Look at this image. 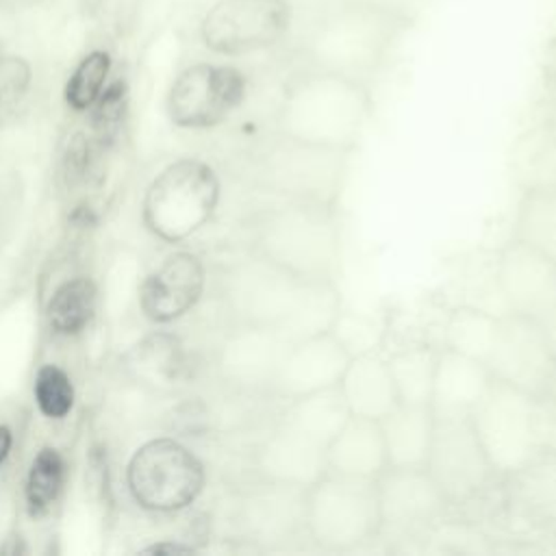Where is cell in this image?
I'll use <instances>...</instances> for the list:
<instances>
[{
  "mask_svg": "<svg viewBox=\"0 0 556 556\" xmlns=\"http://www.w3.org/2000/svg\"><path fill=\"white\" fill-rule=\"evenodd\" d=\"M541 124L556 137V89H547L541 102Z\"/></svg>",
  "mask_w": 556,
  "mask_h": 556,
  "instance_id": "obj_41",
  "label": "cell"
},
{
  "mask_svg": "<svg viewBox=\"0 0 556 556\" xmlns=\"http://www.w3.org/2000/svg\"><path fill=\"white\" fill-rule=\"evenodd\" d=\"M113 56L106 48H91L74 65L63 87L65 104L76 113H87L111 80Z\"/></svg>",
  "mask_w": 556,
  "mask_h": 556,
  "instance_id": "obj_29",
  "label": "cell"
},
{
  "mask_svg": "<svg viewBox=\"0 0 556 556\" xmlns=\"http://www.w3.org/2000/svg\"><path fill=\"white\" fill-rule=\"evenodd\" d=\"M100 150L102 148L89 137V132H76L67 141L65 156H63V178H65L67 187L83 185L91 178L96 156Z\"/></svg>",
  "mask_w": 556,
  "mask_h": 556,
  "instance_id": "obj_36",
  "label": "cell"
},
{
  "mask_svg": "<svg viewBox=\"0 0 556 556\" xmlns=\"http://www.w3.org/2000/svg\"><path fill=\"white\" fill-rule=\"evenodd\" d=\"M96 313V285L87 276L65 280L50 298L46 317L59 337H74L87 328Z\"/></svg>",
  "mask_w": 556,
  "mask_h": 556,
  "instance_id": "obj_28",
  "label": "cell"
},
{
  "mask_svg": "<svg viewBox=\"0 0 556 556\" xmlns=\"http://www.w3.org/2000/svg\"><path fill=\"white\" fill-rule=\"evenodd\" d=\"M143 554H191L195 547L191 543H180V541H161L152 543L148 547H141Z\"/></svg>",
  "mask_w": 556,
  "mask_h": 556,
  "instance_id": "obj_42",
  "label": "cell"
},
{
  "mask_svg": "<svg viewBox=\"0 0 556 556\" xmlns=\"http://www.w3.org/2000/svg\"><path fill=\"white\" fill-rule=\"evenodd\" d=\"M295 24V0H213L198 20V41L219 59H243L287 43Z\"/></svg>",
  "mask_w": 556,
  "mask_h": 556,
  "instance_id": "obj_8",
  "label": "cell"
},
{
  "mask_svg": "<svg viewBox=\"0 0 556 556\" xmlns=\"http://www.w3.org/2000/svg\"><path fill=\"white\" fill-rule=\"evenodd\" d=\"M4 54V43H2V39H0V56Z\"/></svg>",
  "mask_w": 556,
  "mask_h": 556,
  "instance_id": "obj_47",
  "label": "cell"
},
{
  "mask_svg": "<svg viewBox=\"0 0 556 556\" xmlns=\"http://www.w3.org/2000/svg\"><path fill=\"white\" fill-rule=\"evenodd\" d=\"M382 532L424 530L443 519L447 500L426 467H387L378 476Z\"/></svg>",
  "mask_w": 556,
  "mask_h": 556,
  "instance_id": "obj_15",
  "label": "cell"
},
{
  "mask_svg": "<svg viewBox=\"0 0 556 556\" xmlns=\"http://www.w3.org/2000/svg\"><path fill=\"white\" fill-rule=\"evenodd\" d=\"M350 410L337 387L321 389L308 395H300L287 402V408L280 413L278 421L306 432L319 443L328 445L341 426L348 421Z\"/></svg>",
  "mask_w": 556,
  "mask_h": 556,
  "instance_id": "obj_25",
  "label": "cell"
},
{
  "mask_svg": "<svg viewBox=\"0 0 556 556\" xmlns=\"http://www.w3.org/2000/svg\"><path fill=\"white\" fill-rule=\"evenodd\" d=\"M206 287V267L193 252L169 254L141 285L139 304L154 324H169L187 315L202 298Z\"/></svg>",
  "mask_w": 556,
  "mask_h": 556,
  "instance_id": "obj_18",
  "label": "cell"
},
{
  "mask_svg": "<svg viewBox=\"0 0 556 556\" xmlns=\"http://www.w3.org/2000/svg\"><path fill=\"white\" fill-rule=\"evenodd\" d=\"M348 363L350 354L330 332L293 341L269 391L289 402L300 395L337 387Z\"/></svg>",
  "mask_w": 556,
  "mask_h": 556,
  "instance_id": "obj_17",
  "label": "cell"
},
{
  "mask_svg": "<svg viewBox=\"0 0 556 556\" xmlns=\"http://www.w3.org/2000/svg\"><path fill=\"white\" fill-rule=\"evenodd\" d=\"M33 85V67L20 54L0 56V124L26 100Z\"/></svg>",
  "mask_w": 556,
  "mask_h": 556,
  "instance_id": "obj_35",
  "label": "cell"
},
{
  "mask_svg": "<svg viewBox=\"0 0 556 556\" xmlns=\"http://www.w3.org/2000/svg\"><path fill=\"white\" fill-rule=\"evenodd\" d=\"M35 402L39 410L50 419H63L74 406V384L65 369L59 365H41L33 384Z\"/></svg>",
  "mask_w": 556,
  "mask_h": 556,
  "instance_id": "obj_34",
  "label": "cell"
},
{
  "mask_svg": "<svg viewBox=\"0 0 556 556\" xmlns=\"http://www.w3.org/2000/svg\"><path fill=\"white\" fill-rule=\"evenodd\" d=\"M493 274L506 311L536 321L556 300V265L521 239L497 250Z\"/></svg>",
  "mask_w": 556,
  "mask_h": 556,
  "instance_id": "obj_14",
  "label": "cell"
},
{
  "mask_svg": "<svg viewBox=\"0 0 556 556\" xmlns=\"http://www.w3.org/2000/svg\"><path fill=\"white\" fill-rule=\"evenodd\" d=\"M371 85L304 65L293 72L278 96L274 128L278 135L354 152L371 124Z\"/></svg>",
  "mask_w": 556,
  "mask_h": 556,
  "instance_id": "obj_1",
  "label": "cell"
},
{
  "mask_svg": "<svg viewBox=\"0 0 556 556\" xmlns=\"http://www.w3.org/2000/svg\"><path fill=\"white\" fill-rule=\"evenodd\" d=\"M389 467H426L434 415L430 406L397 404L380 419Z\"/></svg>",
  "mask_w": 556,
  "mask_h": 556,
  "instance_id": "obj_24",
  "label": "cell"
},
{
  "mask_svg": "<svg viewBox=\"0 0 556 556\" xmlns=\"http://www.w3.org/2000/svg\"><path fill=\"white\" fill-rule=\"evenodd\" d=\"M532 400L534 393L493 378L471 413L478 441L500 478L539 454L532 437Z\"/></svg>",
  "mask_w": 556,
  "mask_h": 556,
  "instance_id": "obj_12",
  "label": "cell"
},
{
  "mask_svg": "<svg viewBox=\"0 0 556 556\" xmlns=\"http://www.w3.org/2000/svg\"><path fill=\"white\" fill-rule=\"evenodd\" d=\"M219 195V176L206 161L178 159L148 185L141 204L143 224L163 241H185L213 217Z\"/></svg>",
  "mask_w": 556,
  "mask_h": 556,
  "instance_id": "obj_6",
  "label": "cell"
},
{
  "mask_svg": "<svg viewBox=\"0 0 556 556\" xmlns=\"http://www.w3.org/2000/svg\"><path fill=\"white\" fill-rule=\"evenodd\" d=\"M304 532L326 552H352L382 534L378 478L326 471L304 491Z\"/></svg>",
  "mask_w": 556,
  "mask_h": 556,
  "instance_id": "obj_5",
  "label": "cell"
},
{
  "mask_svg": "<svg viewBox=\"0 0 556 556\" xmlns=\"http://www.w3.org/2000/svg\"><path fill=\"white\" fill-rule=\"evenodd\" d=\"M426 469L450 508L478 502L500 480L467 415H434Z\"/></svg>",
  "mask_w": 556,
  "mask_h": 556,
  "instance_id": "obj_11",
  "label": "cell"
},
{
  "mask_svg": "<svg viewBox=\"0 0 556 556\" xmlns=\"http://www.w3.org/2000/svg\"><path fill=\"white\" fill-rule=\"evenodd\" d=\"M415 26L397 13L354 0H330L304 28V65L337 72L371 85L393 61Z\"/></svg>",
  "mask_w": 556,
  "mask_h": 556,
  "instance_id": "obj_2",
  "label": "cell"
},
{
  "mask_svg": "<svg viewBox=\"0 0 556 556\" xmlns=\"http://www.w3.org/2000/svg\"><path fill=\"white\" fill-rule=\"evenodd\" d=\"M13 447V432L9 426L0 424V465H4V460L9 458Z\"/></svg>",
  "mask_w": 556,
  "mask_h": 556,
  "instance_id": "obj_43",
  "label": "cell"
},
{
  "mask_svg": "<svg viewBox=\"0 0 556 556\" xmlns=\"http://www.w3.org/2000/svg\"><path fill=\"white\" fill-rule=\"evenodd\" d=\"M65 473V458L56 447H41L35 454L24 484L26 508L33 517H41L54 506L63 491Z\"/></svg>",
  "mask_w": 556,
  "mask_h": 556,
  "instance_id": "obj_30",
  "label": "cell"
},
{
  "mask_svg": "<svg viewBox=\"0 0 556 556\" xmlns=\"http://www.w3.org/2000/svg\"><path fill=\"white\" fill-rule=\"evenodd\" d=\"M328 471L378 478L389 467L387 443L378 419L350 415L326 450Z\"/></svg>",
  "mask_w": 556,
  "mask_h": 556,
  "instance_id": "obj_21",
  "label": "cell"
},
{
  "mask_svg": "<svg viewBox=\"0 0 556 556\" xmlns=\"http://www.w3.org/2000/svg\"><path fill=\"white\" fill-rule=\"evenodd\" d=\"M532 437L539 452L556 454V397L539 393L532 400Z\"/></svg>",
  "mask_w": 556,
  "mask_h": 556,
  "instance_id": "obj_37",
  "label": "cell"
},
{
  "mask_svg": "<svg viewBox=\"0 0 556 556\" xmlns=\"http://www.w3.org/2000/svg\"><path fill=\"white\" fill-rule=\"evenodd\" d=\"M493 382L491 371L476 358L443 348L437 354L430 408L432 415H467L471 417L478 402Z\"/></svg>",
  "mask_w": 556,
  "mask_h": 556,
  "instance_id": "obj_20",
  "label": "cell"
},
{
  "mask_svg": "<svg viewBox=\"0 0 556 556\" xmlns=\"http://www.w3.org/2000/svg\"><path fill=\"white\" fill-rule=\"evenodd\" d=\"M437 354L430 345H406L387 356L400 404L430 406Z\"/></svg>",
  "mask_w": 556,
  "mask_h": 556,
  "instance_id": "obj_27",
  "label": "cell"
},
{
  "mask_svg": "<svg viewBox=\"0 0 556 556\" xmlns=\"http://www.w3.org/2000/svg\"><path fill=\"white\" fill-rule=\"evenodd\" d=\"M354 2L378 7V9H384V11H391V13H397L402 17L417 22L439 0H354Z\"/></svg>",
  "mask_w": 556,
  "mask_h": 556,
  "instance_id": "obj_38",
  "label": "cell"
},
{
  "mask_svg": "<svg viewBox=\"0 0 556 556\" xmlns=\"http://www.w3.org/2000/svg\"><path fill=\"white\" fill-rule=\"evenodd\" d=\"M352 152L278 135L258 156V180L282 200L337 208Z\"/></svg>",
  "mask_w": 556,
  "mask_h": 556,
  "instance_id": "obj_7",
  "label": "cell"
},
{
  "mask_svg": "<svg viewBox=\"0 0 556 556\" xmlns=\"http://www.w3.org/2000/svg\"><path fill=\"white\" fill-rule=\"evenodd\" d=\"M0 11H4V0H0Z\"/></svg>",
  "mask_w": 556,
  "mask_h": 556,
  "instance_id": "obj_48",
  "label": "cell"
},
{
  "mask_svg": "<svg viewBox=\"0 0 556 556\" xmlns=\"http://www.w3.org/2000/svg\"><path fill=\"white\" fill-rule=\"evenodd\" d=\"M543 393L556 397V365H554V369H552V374H549V378H547V384H545V391H543Z\"/></svg>",
  "mask_w": 556,
  "mask_h": 556,
  "instance_id": "obj_45",
  "label": "cell"
},
{
  "mask_svg": "<svg viewBox=\"0 0 556 556\" xmlns=\"http://www.w3.org/2000/svg\"><path fill=\"white\" fill-rule=\"evenodd\" d=\"M328 445L282 421L267 434L256 454L263 480L308 489L328 471Z\"/></svg>",
  "mask_w": 556,
  "mask_h": 556,
  "instance_id": "obj_19",
  "label": "cell"
},
{
  "mask_svg": "<svg viewBox=\"0 0 556 556\" xmlns=\"http://www.w3.org/2000/svg\"><path fill=\"white\" fill-rule=\"evenodd\" d=\"M135 365L143 378L161 384H176L189 371L187 354L172 334H154L137 345Z\"/></svg>",
  "mask_w": 556,
  "mask_h": 556,
  "instance_id": "obj_31",
  "label": "cell"
},
{
  "mask_svg": "<svg viewBox=\"0 0 556 556\" xmlns=\"http://www.w3.org/2000/svg\"><path fill=\"white\" fill-rule=\"evenodd\" d=\"M552 37H556V13H554V28H552Z\"/></svg>",
  "mask_w": 556,
  "mask_h": 556,
  "instance_id": "obj_46",
  "label": "cell"
},
{
  "mask_svg": "<svg viewBox=\"0 0 556 556\" xmlns=\"http://www.w3.org/2000/svg\"><path fill=\"white\" fill-rule=\"evenodd\" d=\"M541 74L547 89H556V37H549L541 54Z\"/></svg>",
  "mask_w": 556,
  "mask_h": 556,
  "instance_id": "obj_39",
  "label": "cell"
},
{
  "mask_svg": "<svg viewBox=\"0 0 556 556\" xmlns=\"http://www.w3.org/2000/svg\"><path fill=\"white\" fill-rule=\"evenodd\" d=\"M513 237L536 248L556 265V187L521 189L513 217Z\"/></svg>",
  "mask_w": 556,
  "mask_h": 556,
  "instance_id": "obj_26",
  "label": "cell"
},
{
  "mask_svg": "<svg viewBox=\"0 0 556 556\" xmlns=\"http://www.w3.org/2000/svg\"><path fill=\"white\" fill-rule=\"evenodd\" d=\"M250 96V76L230 61H193L172 80L167 117L187 130H206L230 119Z\"/></svg>",
  "mask_w": 556,
  "mask_h": 556,
  "instance_id": "obj_10",
  "label": "cell"
},
{
  "mask_svg": "<svg viewBox=\"0 0 556 556\" xmlns=\"http://www.w3.org/2000/svg\"><path fill=\"white\" fill-rule=\"evenodd\" d=\"M291 343L274 328L245 324L232 343L230 369L245 384L269 389Z\"/></svg>",
  "mask_w": 556,
  "mask_h": 556,
  "instance_id": "obj_23",
  "label": "cell"
},
{
  "mask_svg": "<svg viewBox=\"0 0 556 556\" xmlns=\"http://www.w3.org/2000/svg\"><path fill=\"white\" fill-rule=\"evenodd\" d=\"M46 0H4V9H33Z\"/></svg>",
  "mask_w": 556,
  "mask_h": 556,
  "instance_id": "obj_44",
  "label": "cell"
},
{
  "mask_svg": "<svg viewBox=\"0 0 556 556\" xmlns=\"http://www.w3.org/2000/svg\"><path fill=\"white\" fill-rule=\"evenodd\" d=\"M254 252L306 278L332 280L341 274V222L337 208L282 200L256 215Z\"/></svg>",
  "mask_w": 556,
  "mask_h": 556,
  "instance_id": "obj_4",
  "label": "cell"
},
{
  "mask_svg": "<svg viewBox=\"0 0 556 556\" xmlns=\"http://www.w3.org/2000/svg\"><path fill=\"white\" fill-rule=\"evenodd\" d=\"M126 482L132 500L154 513L191 506L206 484L202 460L180 441L161 437L143 443L130 458Z\"/></svg>",
  "mask_w": 556,
  "mask_h": 556,
  "instance_id": "obj_9",
  "label": "cell"
},
{
  "mask_svg": "<svg viewBox=\"0 0 556 556\" xmlns=\"http://www.w3.org/2000/svg\"><path fill=\"white\" fill-rule=\"evenodd\" d=\"M87 113H89V137L102 150L111 148L128 113V83L122 76L109 80L104 91L98 96V100Z\"/></svg>",
  "mask_w": 556,
  "mask_h": 556,
  "instance_id": "obj_33",
  "label": "cell"
},
{
  "mask_svg": "<svg viewBox=\"0 0 556 556\" xmlns=\"http://www.w3.org/2000/svg\"><path fill=\"white\" fill-rule=\"evenodd\" d=\"M480 363L495 380L539 395L545 391L556 358L534 319L513 311H502L493 319Z\"/></svg>",
  "mask_w": 556,
  "mask_h": 556,
  "instance_id": "obj_13",
  "label": "cell"
},
{
  "mask_svg": "<svg viewBox=\"0 0 556 556\" xmlns=\"http://www.w3.org/2000/svg\"><path fill=\"white\" fill-rule=\"evenodd\" d=\"M235 304L245 324L274 328L289 341L328 332L343 308L332 280H306L256 252L237 271Z\"/></svg>",
  "mask_w": 556,
  "mask_h": 556,
  "instance_id": "obj_3",
  "label": "cell"
},
{
  "mask_svg": "<svg viewBox=\"0 0 556 556\" xmlns=\"http://www.w3.org/2000/svg\"><path fill=\"white\" fill-rule=\"evenodd\" d=\"M536 324L541 326L545 339H547V345L556 358V300L549 304V308L536 319Z\"/></svg>",
  "mask_w": 556,
  "mask_h": 556,
  "instance_id": "obj_40",
  "label": "cell"
},
{
  "mask_svg": "<svg viewBox=\"0 0 556 556\" xmlns=\"http://www.w3.org/2000/svg\"><path fill=\"white\" fill-rule=\"evenodd\" d=\"M328 332L352 358L367 352H380L387 337V324L378 315L341 308Z\"/></svg>",
  "mask_w": 556,
  "mask_h": 556,
  "instance_id": "obj_32",
  "label": "cell"
},
{
  "mask_svg": "<svg viewBox=\"0 0 556 556\" xmlns=\"http://www.w3.org/2000/svg\"><path fill=\"white\" fill-rule=\"evenodd\" d=\"M502 506L526 530L556 536V454L539 452L500 478Z\"/></svg>",
  "mask_w": 556,
  "mask_h": 556,
  "instance_id": "obj_16",
  "label": "cell"
},
{
  "mask_svg": "<svg viewBox=\"0 0 556 556\" xmlns=\"http://www.w3.org/2000/svg\"><path fill=\"white\" fill-rule=\"evenodd\" d=\"M339 391L348 404L350 415L367 419L380 421L400 404L382 350L352 356L339 380Z\"/></svg>",
  "mask_w": 556,
  "mask_h": 556,
  "instance_id": "obj_22",
  "label": "cell"
}]
</instances>
